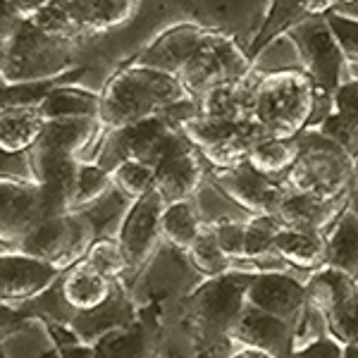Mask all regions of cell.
<instances>
[{
  "instance_id": "cell-26",
  "label": "cell",
  "mask_w": 358,
  "mask_h": 358,
  "mask_svg": "<svg viewBox=\"0 0 358 358\" xmlns=\"http://www.w3.org/2000/svg\"><path fill=\"white\" fill-rule=\"evenodd\" d=\"M358 160V77H351L334 94L332 113L317 127Z\"/></svg>"
},
{
  "instance_id": "cell-16",
  "label": "cell",
  "mask_w": 358,
  "mask_h": 358,
  "mask_svg": "<svg viewBox=\"0 0 358 358\" xmlns=\"http://www.w3.org/2000/svg\"><path fill=\"white\" fill-rule=\"evenodd\" d=\"M246 303L299 327L308 310V292L287 270H261L251 277Z\"/></svg>"
},
{
  "instance_id": "cell-4",
  "label": "cell",
  "mask_w": 358,
  "mask_h": 358,
  "mask_svg": "<svg viewBox=\"0 0 358 358\" xmlns=\"http://www.w3.org/2000/svg\"><path fill=\"white\" fill-rule=\"evenodd\" d=\"M315 86L301 67L258 72L253 89V120L277 138H292L310 127Z\"/></svg>"
},
{
  "instance_id": "cell-32",
  "label": "cell",
  "mask_w": 358,
  "mask_h": 358,
  "mask_svg": "<svg viewBox=\"0 0 358 358\" xmlns=\"http://www.w3.org/2000/svg\"><path fill=\"white\" fill-rule=\"evenodd\" d=\"M89 67L79 65L60 77L36 79V82H22V84H0V108H38L57 86L77 84Z\"/></svg>"
},
{
  "instance_id": "cell-36",
  "label": "cell",
  "mask_w": 358,
  "mask_h": 358,
  "mask_svg": "<svg viewBox=\"0 0 358 358\" xmlns=\"http://www.w3.org/2000/svg\"><path fill=\"white\" fill-rule=\"evenodd\" d=\"M86 263L115 282H129L131 265L117 236H98L86 253Z\"/></svg>"
},
{
  "instance_id": "cell-29",
  "label": "cell",
  "mask_w": 358,
  "mask_h": 358,
  "mask_svg": "<svg viewBox=\"0 0 358 358\" xmlns=\"http://www.w3.org/2000/svg\"><path fill=\"white\" fill-rule=\"evenodd\" d=\"M67 3L77 20L98 36L129 22L136 13L138 0H67Z\"/></svg>"
},
{
  "instance_id": "cell-9",
  "label": "cell",
  "mask_w": 358,
  "mask_h": 358,
  "mask_svg": "<svg viewBox=\"0 0 358 358\" xmlns=\"http://www.w3.org/2000/svg\"><path fill=\"white\" fill-rule=\"evenodd\" d=\"M96 239L98 232L94 222L84 213L72 210L65 213V215L43 220L15 251L41 258V261L55 265V268L67 270L82 261Z\"/></svg>"
},
{
  "instance_id": "cell-14",
  "label": "cell",
  "mask_w": 358,
  "mask_h": 358,
  "mask_svg": "<svg viewBox=\"0 0 358 358\" xmlns=\"http://www.w3.org/2000/svg\"><path fill=\"white\" fill-rule=\"evenodd\" d=\"M208 179L229 201H234L239 208H244L248 215H277V208H280L282 199L287 194L285 184L258 172L251 163L224 167V170L210 167Z\"/></svg>"
},
{
  "instance_id": "cell-44",
  "label": "cell",
  "mask_w": 358,
  "mask_h": 358,
  "mask_svg": "<svg viewBox=\"0 0 358 358\" xmlns=\"http://www.w3.org/2000/svg\"><path fill=\"white\" fill-rule=\"evenodd\" d=\"M0 3L8 5L20 20H31L34 15H38L50 0H0Z\"/></svg>"
},
{
  "instance_id": "cell-46",
  "label": "cell",
  "mask_w": 358,
  "mask_h": 358,
  "mask_svg": "<svg viewBox=\"0 0 358 358\" xmlns=\"http://www.w3.org/2000/svg\"><path fill=\"white\" fill-rule=\"evenodd\" d=\"M344 358H358V344H344Z\"/></svg>"
},
{
  "instance_id": "cell-6",
  "label": "cell",
  "mask_w": 358,
  "mask_h": 358,
  "mask_svg": "<svg viewBox=\"0 0 358 358\" xmlns=\"http://www.w3.org/2000/svg\"><path fill=\"white\" fill-rule=\"evenodd\" d=\"M79 43L62 41L24 20L8 41H0V84L60 77L77 65Z\"/></svg>"
},
{
  "instance_id": "cell-40",
  "label": "cell",
  "mask_w": 358,
  "mask_h": 358,
  "mask_svg": "<svg viewBox=\"0 0 358 358\" xmlns=\"http://www.w3.org/2000/svg\"><path fill=\"white\" fill-rule=\"evenodd\" d=\"M43 325L55 344L57 358H98L96 346L84 344L69 327L57 325V322H43Z\"/></svg>"
},
{
  "instance_id": "cell-1",
  "label": "cell",
  "mask_w": 358,
  "mask_h": 358,
  "mask_svg": "<svg viewBox=\"0 0 358 358\" xmlns=\"http://www.w3.org/2000/svg\"><path fill=\"white\" fill-rule=\"evenodd\" d=\"M251 277V270L234 268L208 277L192 294L179 299V325L192 337L199 356L227 358L236 349L229 334L246 308Z\"/></svg>"
},
{
  "instance_id": "cell-35",
  "label": "cell",
  "mask_w": 358,
  "mask_h": 358,
  "mask_svg": "<svg viewBox=\"0 0 358 358\" xmlns=\"http://www.w3.org/2000/svg\"><path fill=\"white\" fill-rule=\"evenodd\" d=\"M187 256L196 268V273L203 275L206 280L208 277H217V275L229 273V270H234V265H236L232 258L222 251L220 241H217L215 232H213V227L208 222H206L203 232L199 234V239L194 241V246L187 251Z\"/></svg>"
},
{
  "instance_id": "cell-24",
  "label": "cell",
  "mask_w": 358,
  "mask_h": 358,
  "mask_svg": "<svg viewBox=\"0 0 358 358\" xmlns=\"http://www.w3.org/2000/svg\"><path fill=\"white\" fill-rule=\"evenodd\" d=\"M346 206H349V199L327 201L313 194H301L287 189L285 199H282L280 208H277V217L285 222V227L320 229V232H325Z\"/></svg>"
},
{
  "instance_id": "cell-15",
  "label": "cell",
  "mask_w": 358,
  "mask_h": 358,
  "mask_svg": "<svg viewBox=\"0 0 358 358\" xmlns=\"http://www.w3.org/2000/svg\"><path fill=\"white\" fill-rule=\"evenodd\" d=\"M43 220H48L38 182L0 179V239L3 251H15Z\"/></svg>"
},
{
  "instance_id": "cell-33",
  "label": "cell",
  "mask_w": 358,
  "mask_h": 358,
  "mask_svg": "<svg viewBox=\"0 0 358 358\" xmlns=\"http://www.w3.org/2000/svg\"><path fill=\"white\" fill-rule=\"evenodd\" d=\"M296 155H299L296 136L292 138L268 136L253 146L251 155H248V163L256 167L258 172H263V175L273 177L277 182H285V177L289 175V170L296 163Z\"/></svg>"
},
{
  "instance_id": "cell-17",
  "label": "cell",
  "mask_w": 358,
  "mask_h": 358,
  "mask_svg": "<svg viewBox=\"0 0 358 358\" xmlns=\"http://www.w3.org/2000/svg\"><path fill=\"white\" fill-rule=\"evenodd\" d=\"M65 270L27 256L22 251H3L0 256V299L3 303L22 306L62 280Z\"/></svg>"
},
{
  "instance_id": "cell-5",
  "label": "cell",
  "mask_w": 358,
  "mask_h": 358,
  "mask_svg": "<svg viewBox=\"0 0 358 358\" xmlns=\"http://www.w3.org/2000/svg\"><path fill=\"white\" fill-rule=\"evenodd\" d=\"M296 50L301 69L315 86V113L317 122L327 117L334 108V94L346 79H351V65L346 60L342 45L334 38L327 15H313L296 24L287 34Z\"/></svg>"
},
{
  "instance_id": "cell-13",
  "label": "cell",
  "mask_w": 358,
  "mask_h": 358,
  "mask_svg": "<svg viewBox=\"0 0 358 358\" xmlns=\"http://www.w3.org/2000/svg\"><path fill=\"white\" fill-rule=\"evenodd\" d=\"M175 131L177 127L165 115L108 131L101 155H98V165L106 167V170H113L122 160H141V163L155 167V163L167 148V143H170V138L175 136Z\"/></svg>"
},
{
  "instance_id": "cell-10",
  "label": "cell",
  "mask_w": 358,
  "mask_h": 358,
  "mask_svg": "<svg viewBox=\"0 0 358 358\" xmlns=\"http://www.w3.org/2000/svg\"><path fill=\"white\" fill-rule=\"evenodd\" d=\"M308 303L327 322V332L342 344H358V280L334 268H322L306 282Z\"/></svg>"
},
{
  "instance_id": "cell-22",
  "label": "cell",
  "mask_w": 358,
  "mask_h": 358,
  "mask_svg": "<svg viewBox=\"0 0 358 358\" xmlns=\"http://www.w3.org/2000/svg\"><path fill=\"white\" fill-rule=\"evenodd\" d=\"M258 82V67L251 77L239 82L220 84L206 91L199 101L201 117L217 120V122H246L253 120V89Z\"/></svg>"
},
{
  "instance_id": "cell-48",
  "label": "cell",
  "mask_w": 358,
  "mask_h": 358,
  "mask_svg": "<svg viewBox=\"0 0 358 358\" xmlns=\"http://www.w3.org/2000/svg\"><path fill=\"white\" fill-rule=\"evenodd\" d=\"M3 358H8V356H5V354H3Z\"/></svg>"
},
{
  "instance_id": "cell-11",
  "label": "cell",
  "mask_w": 358,
  "mask_h": 358,
  "mask_svg": "<svg viewBox=\"0 0 358 358\" xmlns=\"http://www.w3.org/2000/svg\"><path fill=\"white\" fill-rule=\"evenodd\" d=\"M165 201L158 192L146 194L143 199H138L131 203L127 210L122 227L117 232V239L122 244L127 258L131 265V275L127 287L131 289V285L138 280V275L146 270V265L153 261V256L158 253V248L163 246V213H165Z\"/></svg>"
},
{
  "instance_id": "cell-23",
  "label": "cell",
  "mask_w": 358,
  "mask_h": 358,
  "mask_svg": "<svg viewBox=\"0 0 358 358\" xmlns=\"http://www.w3.org/2000/svg\"><path fill=\"white\" fill-rule=\"evenodd\" d=\"M275 256L285 265L301 273H317L327 268L325 232L320 229L282 227L275 239Z\"/></svg>"
},
{
  "instance_id": "cell-2",
  "label": "cell",
  "mask_w": 358,
  "mask_h": 358,
  "mask_svg": "<svg viewBox=\"0 0 358 358\" xmlns=\"http://www.w3.org/2000/svg\"><path fill=\"white\" fill-rule=\"evenodd\" d=\"M101 124L106 131L165 115L172 106L187 101L189 91L177 77L151 67L124 62L103 86Z\"/></svg>"
},
{
  "instance_id": "cell-45",
  "label": "cell",
  "mask_w": 358,
  "mask_h": 358,
  "mask_svg": "<svg viewBox=\"0 0 358 358\" xmlns=\"http://www.w3.org/2000/svg\"><path fill=\"white\" fill-rule=\"evenodd\" d=\"M227 358H273L261 349H253V346H236V349Z\"/></svg>"
},
{
  "instance_id": "cell-41",
  "label": "cell",
  "mask_w": 358,
  "mask_h": 358,
  "mask_svg": "<svg viewBox=\"0 0 358 358\" xmlns=\"http://www.w3.org/2000/svg\"><path fill=\"white\" fill-rule=\"evenodd\" d=\"M327 22H330L334 38L342 45L349 65L358 67V20L356 17L337 13V10H330V13H327Z\"/></svg>"
},
{
  "instance_id": "cell-28",
  "label": "cell",
  "mask_w": 358,
  "mask_h": 358,
  "mask_svg": "<svg viewBox=\"0 0 358 358\" xmlns=\"http://www.w3.org/2000/svg\"><path fill=\"white\" fill-rule=\"evenodd\" d=\"M43 127L45 117L38 108H0V151H31Z\"/></svg>"
},
{
  "instance_id": "cell-20",
  "label": "cell",
  "mask_w": 358,
  "mask_h": 358,
  "mask_svg": "<svg viewBox=\"0 0 358 358\" xmlns=\"http://www.w3.org/2000/svg\"><path fill=\"white\" fill-rule=\"evenodd\" d=\"M208 29L194 22H184V24H175L165 29L158 38H153V43H148L138 55L129 57L127 62L141 67H151L158 72H167L172 77H179L182 67L189 62V57L196 53V48L206 38Z\"/></svg>"
},
{
  "instance_id": "cell-38",
  "label": "cell",
  "mask_w": 358,
  "mask_h": 358,
  "mask_svg": "<svg viewBox=\"0 0 358 358\" xmlns=\"http://www.w3.org/2000/svg\"><path fill=\"white\" fill-rule=\"evenodd\" d=\"M113 189L110 170L101 167L98 163H82L77 177V194H74L72 210H84L86 206L96 203Z\"/></svg>"
},
{
  "instance_id": "cell-21",
  "label": "cell",
  "mask_w": 358,
  "mask_h": 358,
  "mask_svg": "<svg viewBox=\"0 0 358 358\" xmlns=\"http://www.w3.org/2000/svg\"><path fill=\"white\" fill-rule=\"evenodd\" d=\"M337 5L339 0H270L263 27L246 48L248 57L256 62L268 45H273L277 38H285L296 24L313 15H327Z\"/></svg>"
},
{
  "instance_id": "cell-27",
  "label": "cell",
  "mask_w": 358,
  "mask_h": 358,
  "mask_svg": "<svg viewBox=\"0 0 358 358\" xmlns=\"http://www.w3.org/2000/svg\"><path fill=\"white\" fill-rule=\"evenodd\" d=\"M327 268L346 273L358 280V213L346 206L325 229Z\"/></svg>"
},
{
  "instance_id": "cell-31",
  "label": "cell",
  "mask_w": 358,
  "mask_h": 358,
  "mask_svg": "<svg viewBox=\"0 0 358 358\" xmlns=\"http://www.w3.org/2000/svg\"><path fill=\"white\" fill-rule=\"evenodd\" d=\"M103 96L89 89H79L74 84L57 86L38 110L48 120H65V117H101Z\"/></svg>"
},
{
  "instance_id": "cell-12",
  "label": "cell",
  "mask_w": 358,
  "mask_h": 358,
  "mask_svg": "<svg viewBox=\"0 0 358 358\" xmlns=\"http://www.w3.org/2000/svg\"><path fill=\"white\" fill-rule=\"evenodd\" d=\"M208 160L182 131H175L167 148L155 163V192L165 203L196 199L208 179Z\"/></svg>"
},
{
  "instance_id": "cell-43",
  "label": "cell",
  "mask_w": 358,
  "mask_h": 358,
  "mask_svg": "<svg viewBox=\"0 0 358 358\" xmlns=\"http://www.w3.org/2000/svg\"><path fill=\"white\" fill-rule=\"evenodd\" d=\"M294 358H344V344L332 334H325V337L294 351Z\"/></svg>"
},
{
  "instance_id": "cell-3",
  "label": "cell",
  "mask_w": 358,
  "mask_h": 358,
  "mask_svg": "<svg viewBox=\"0 0 358 358\" xmlns=\"http://www.w3.org/2000/svg\"><path fill=\"white\" fill-rule=\"evenodd\" d=\"M296 163L285 177V187L292 192L313 194L327 201L351 199L358 179V160L344 146L325 136L317 127L296 134Z\"/></svg>"
},
{
  "instance_id": "cell-47",
  "label": "cell",
  "mask_w": 358,
  "mask_h": 358,
  "mask_svg": "<svg viewBox=\"0 0 358 358\" xmlns=\"http://www.w3.org/2000/svg\"><path fill=\"white\" fill-rule=\"evenodd\" d=\"M349 208H354V210L358 213V179L354 184V192H351V199H349Z\"/></svg>"
},
{
  "instance_id": "cell-19",
  "label": "cell",
  "mask_w": 358,
  "mask_h": 358,
  "mask_svg": "<svg viewBox=\"0 0 358 358\" xmlns=\"http://www.w3.org/2000/svg\"><path fill=\"white\" fill-rule=\"evenodd\" d=\"M138 313H141V306L131 296L129 287L124 282H115L113 296L98 308L79 310L74 315V320L69 322V330L77 334L84 344L96 346L108 334L129 327L138 317Z\"/></svg>"
},
{
  "instance_id": "cell-8",
  "label": "cell",
  "mask_w": 358,
  "mask_h": 358,
  "mask_svg": "<svg viewBox=\"0 0 358 358\" xmlns=\"http://www.w3.org/2000/svg\"><path fill=\"white\" fill-rule=\"evenodd\" d=\"M179 131L203 153L210 167H236L248 163L253 146L261 143L270 134L263 129L256 120L246 122H217L208 117H189L179 124Z\"/></svg>"
},
{
  "instance_id": "cell-30",
  "label": "cell",
  "mask_w": 358,
  "mask_h": 358,
  "mask_svg": "<svg viewBox=\"0 0 358 358\" xmlns=\"http://www.w3.org/2000/svg\"><path fill=\"white\" fill-rule=\"evenodd\" d=\"M206 220L201 215V208L196 203V199L187 201H175L167 203L163 213V239L165 244H170L177 251L187 253L194 246V241L199 239V234L203 232Z\"/></svg>"
},
{
  "instance_id": "cell-39",
  "label": "cell",
  "mask_w": 358,
  "mask_h": 358,
  "mask_svg": "<svg viewBox=\"0 0 358 358\" xmlns=\"http://www.w3.org/2000/svg\"><path fill=\"white\" fill-rule=\"evenodd\" d=\"M246 222L248 220H224V222H208L220 241L222 251L234 263L246 261Z\"/></svg>"
},
{
  "instance_id": "cell-25",
  "label": "cell",
  "mask_w": 358,
  "mask_h": 358,
  "mask_svg": "<svg viewBox=\"0 0 358 358\" xmlns=\"http://www.w3.org/2000/svg\"><path fill=\"white\" fill-rule=\"evenodd\" d=\"M60 287L67 303L79 313V310H91L106 303L113 296L115 280L98 273L96 268H91L86 263V258H82L79 263H74L72 268L65 270Z\"/></svg>"
},
{
  "instance_id": "cell-42",
  "label": "cell",
  "mask_w": 358,
  "mask_h": 358,
  "mask_svg": "<svg viewBox=\"0 0 358 358\" xmlns=\"http://www.w3.org/2000/svg\"><path fill=\"white\" fill-rule=\"evenodd\" d=\"M0 179H15V182H36V167H34L31 151H3L0 153Z\"/></svg>"
},
{
  "instance_id": "cell-49",
  "label": "cell",
  "mask_w": 358,
  "mask_h": 358,
  "mask_svg": "<svg viewBox=\"0 0 358 358\" xmlns=\"http://www.w3.org/2000/svg\"><path fill=\"white\" fill-rule=\"evenodd\" d=\"M199 358H206V356H199Z\"/></svg>"
},
{
  "instance_id": "cell-37",
  "label": "cell",
  "mask_w": 358,
  "mask_h": 358,
  "mask_svg": "<svg viewBox=\"0 0 358 358\" xmlns=\"http://www.w3.org/2000/svg\"><path fill=\"white\" fill-rule=\"evenodd\" d=\"M113 187L134 203L155 189V167L141 160H122L110 170Z\"/></svg>"
},
{
  "instance_id": "cell-34",
  "label": "cell",
  "mask_w": 358,
  "mask_h": 358,
  "mask_svg": "<svg viewBox=\"0 0 358 358\" xmlns=\"http://www.w3.org/2000/svg\"><path fill=\"white\" fill-rule=\"evenodd\" d=\"M31 22L36 27H41L45 34H50V36H55V38H62V41H72V43L82 45L86 41H91V38H96L94 34L77 20V15L72 13L67 0H50L41 13L31 17Z\"/></svg>"
},
{
  "instance_id": "cell-7",
  "label": "cell",
  "mask_w": 358,
  "mask_h": 358,
  "mask_svg": "<svg viewBox=\"0 0 358 358\" xmlns=\"http://www.w3.org/2000/svg\"><path fill=\"white\" fill-rule=\"evenodd\" d=\"M256 72V62L248 57L244 45L222 29H208L206 38L179 72V82L192 98H201L206 91L220 84L239 82Z\"/></svg>"
},
{
  "instance_id": "cell-18",
  "label": "cell",
  "mask_w": 358,
  "mask_h": 358,
  "mask_svg": "<svg viewBox=\"0 0 358 358\" xmlns=\"http://www.w3.org/2000/svg\"><path fill=\"white\" fill-rule=\"evenodd\" d=\"M296 332L299 327L292 322L280 320L277 315H270L256 306L246 303L229 339L236 346H253V349H261L273 358H294Z\"/></svg>"
}]
</instances>
